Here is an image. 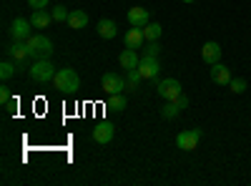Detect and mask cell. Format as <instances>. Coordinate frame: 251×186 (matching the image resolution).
Wrapping results in <instances>:
<instances>
[{
  "label": "cell",
  "instance_id": "cell-1",
  "mask_svg": "<svg viewBox=\"0 0 251 186\" xmlns=\"http://www.w3.org/2000/svg\"><path fill=\"white\" fill-rule=\"evenodd\" d=\"M53 83H55V88L60 93H75L80 88V78L73 68H60L55 73V78H53Z\"/></svg>",
  "mask_w": 251,
  "mask_h": 186
},
{
  "label": "cell",
  "instance_id": "cell-2",
  "mask_svg": "<svg viewBox=\"0 0 251 186\" xmlns=\"http://www.w3.org/2000/svg\"><path fill=\"white\" fill-rule=\"evenodd\" d=\"M30 78L35 83H48V80L55 78V66L50 63L48 58H38L35 63L30 66Z\"/></svg>",
  "mask_w": 251,
  "mask_h": 186
},
{
  "label": "cell",
  "instance_id": "cell-3",
  "mask_svg": "<svg viewBox=\"0 0 251 186\" xmlns=\"http://www.w3.org/2000/svg\"><path fill=\"white\" fill-rule=\"evenodd\" d=\"M28 48H30V58H50L53 53V43L48 35H30L28 38Z\"/></svg>",
  "mask_w": 251,
  "mask_h": 186
},
{
  "label": "cell",
  "instance_id": "cell-4",
  "mask_svg": "<svg viewBox=\"0 0 251 186\" xmlns=\"http://www.w3.org/2000/svg\"><path fill=\"white\" fill-rule=\"evenodd\" d=\"M100 88L106 96H113V93H123L126 91V78L118 76V73H103L100 78Z\"/></svg>",
  "mask_w": 251,
  "mask_h": 186
},
{
  "label": "cell",
  "instance_id": "cell-5",
  "mask_svg": "<svg viewBox=\"0 0 251 186\" xmlns=\"http://www.w3.org/2000/svg\"><path fill=\"white\" fill-rule=\"evenodd\" d=\"M156 91H158V96L166 98V101H176V98L181 96V83H178L176 78H163V80H158Z\"/></svg>",
  "mask_w": 251,
  "mask_h": 186
},
{
  "label": "cell",
  "instance_id": "cell-6",
  "mask_svg": "<svg viewBox=\"0 0 251 186\" xmlns=\"http://www.w3.org/2000/svg\"><path fill=\"white\" fill-rule=\"evenodd\" d=\"M199 141H201V131H199V129H194V131H181V133L176 136V146H178L181 151H194V149L199 146Z\"/></svg>",
  "mask_w": 251,
  "mask_h": 186
},
{
  "label": "cell",
  "instance_id": "cell-7",
  "mask_svg": "<svg viewBox=\"0 0 251 186\" xmlns=\"http://www.w3.org/2000/svg\"><path fill=\"white\" fill-rule=\"evenodd\" d=\"M30 28H33L30 20H25V18H15V20H13V26H10V35H13V40H28V38L33 35Z\"/></svg>",
  "mask_w": 251,
  "mask_h": 186
},
{
  "label": "cell",
  "instance_id": "cell-8",
  "mask_svg": "<svg viewBox=\"0 0 251 186\" xmlns=\"http://www.w3.org/2000/svg\"><path fill=\"white\" fill-rule=\"evenodd\" d=\"M8 55L15 60V63H25L30 58V48H28V40H15V43L8 48Z\"/></svg>",
  "mask_w": 251,
  "mask_h": 186
},
{
  "label": "cell",
  "instance_id": "cell-9",
  "mask_svg": "<svg viewBox=\"0 0 251 186\" xmlns=\"http://www.w3.org/2000/svg\"><path fill=\"white\" fill-rule=\"evenodd\" d=\"M138 71L143 78H156L161 73V66H158V58H149V55H141V63H138Z\"/></svg>",
  "mask_w": 251,
  "mask_h": 186
},
{
  "label": "cell",
  "instance_id": "cell-10",
  "mask_svg": "<svg viewBox=\"0 0 251 186\" xmlns=\"http://www.w3.org/2000/svg\"><path fill=\"white\" fill-rule=\"evenodd\" d=\"M118 63H121V68H126V71L138 68L141 55H138V51H136V48H128V46H126V51H121V55H118Z\"/></svg>",
  "mask_w": 251,
  "mask_h": 186
},
{
  "label": "cell",
  "instance_id": "cell-11",
  "mask_svg": "<svg viewBox=\"0 0 251 186\" xmlns=\"http://www.w3.org/2000/svg\"><path fill=\"white\" fill-rule=\"evenodd\" d=\"M201 58L206 60L208 66L219 63V60H221V46L216 43V40H208V43H203V48H201Z\"/></svg>",
  "mask_w": 251,
  "mask_h": 186
},
{
  "label": "cell",
  "instance_id": "cell-12",
  "mask_svg": "<svg viewBox=\"0 0 251 186\" xmlns=\"http://www.w3.org/2000/svg\"><path fill=\"white\" fill-rule=\"evenodd\" d=\"M113 133H116V129L111 126V123H96V129H93V141L96 143H111L113 141Z\"/></svg>",
  "mask_w": 251,
  "mask_h": 186
},
{
  "label": "cell",
  "instance_id": "cell-13",
  "mask_svg": "<svg viewBox=\"0 0 251 186\" xmlns=\"http://www.w3.org/2000/svg\"><path fill=\"white\" fill-rule=\"evenodd\" d=\"M211 80L216 86H228V83H231V73H228V68L221 63V60L211 66Z\"/></svg>",
  "mask_w": 251,
  "mask_h": 186
},
{
  "label": "cell",
  "instance_id": "cell-14",
  "mask_svg": "<svg viewBox=\"0 0 251 186\" xmlns=\"http://www.w3.org/2000/svg\"><path fill=\"white\" fill-rule=\"evenodd\" d=\"M128 23L133 26V28H146V26H149L151 23V20H149V10H146V8H131L128 10Z\"/></svg>",
  "mask_w": 251,
  "mask_h": 186
},
{
  "label": "cell",
  "instance_id": "cell-15",
  "mask_svg": "<svg viewBox=\"0 0 251 186\" xmlns=\"http://www.w3.org/2000/svg\"><path fill=\"white\" fill-rule=\"evenodd\" d=\"M96 30H98V35H100V38H106V40H111V38H116V35H118V26H116V20H111V18L98 20Z\"/></svg>",
  "mask_w": 251,
  "mask_h": 186
},
{
  "label": "cell",
  "instance_id": "cell-16",
  "mask_svg": "<svg viewBox=\"0 0 251 186\" xmlns=\"http://www.w3.org/2000/svg\"><path fill=\"white\" fill-rule=\"evenodd\" d=\"M143 40H146V35H143V28H133V26H131V30L126 33V46L138 51V48L143 46Z\"/></svg>",
  "mask_w": 251,
  "mask_h": 186
},
{
  "label": "cell",
  "instance_id": "cell-17",
  "mask_svg": "<svg viewBox=\"0 0 251 186\" xmlns=\"http://www.w3.org/2000/svg\"><path fill=\"white\" fill-rule=\"evenodd\" d=\"M30 23H33V28H48L50 23H53V15L48 13V10H33V18H30Z\"/></svg>",
  "mask_w": 251,
  "mask_h": 186
},
{
  "label": "cell",
  "instance_id": "cell-18",
  "mask_svg": "<svg viewBox=\"0 0 251 186\" xmlns=\"http://www.w3.org/2000/svg\"><path fill=\"white\" fill-rule=\"evenodd\" d=\"M68 26H71L73 30L86 28V26H88V13H86V10H73V13L68 15Z\"/></svg>",
  "mask_w": 251,
  "mask_h": 186
},
{
  "label": "cell",
  "instance_id": "cell-19",
  "mask_svg": "<svg viewBox=\"0 0 251 186\" xmlns=\"http://www.w3.org/2000/svg\"><path fill=\"white\" fill-rule=\"evenodd\" d=\"M141 80H143V76H141V71H138V68L126 71V91L136 93V91H138V86H141Z\"/></svg>",
  "mask_w": 251,
  "mask_h": 186
},
{
  "label": "cell",
  "instance_id": "cell-20",
  "mask_svg": "<svg viewBox=\"0 0 251 186\" xmlns=\"http://www.w3.org/2000/svg\"><path fill=\"white\" fill-rule=\"evenodd\" d=\"M108 108L116 111V113L126 111V98H123V93H113V96H108Z\"/></svg>",
  "mask_w": 251,
  "mask_h": 186
},
{
  "label": "cell",
  "instance_id": "cell-21",
  "mask_svg": "<svg viewBox=\"0 0 251 186\" xmlns=\"http://www.w3.org/2000/svg\"><path fill=\"white\" fill-rule=\"evenodd\" d=\"M181 111H183V108L178 106L176 101H169V103H166V106L161 108V116H163V118H176Z\"/></svg>",
  "mask_w": 251,
  "mask_h": 186
},
{
  "label": "cell",
  "instance_id": "cell-22",
  "mask_svg": "<svg viewBox=\"0 0 251 186\" xmlns=\"http://www.w3.org/2000/svg\"><path fill=\"white\" fill-rule=\"evenodd\" d=\"M18 63H13V60H3V63H0V78H3V80H8V78H13L15 76V68Z\"/></svg>",
  "mask_w": 251,
  "mask_h": 186
},
{
  "label": "cell",
  "instance_id": "cell-23",
  "mask_svg": "<svg viewBox=\"0 0 251 186\" xmlns=\"http://www.w3.org/2000/svg\"><path fill=\"white\" fill-rule=\"evenodd\" d=\"M161 30H163V28H161L158 23H149V26L143 28V35H146V40H158V38H161Z\"/></svg>",
  "mask_w": 251,
  "mask_h": 186
},
{
  "label": "cell",
  "instance_id": "cell-24",
  "mask_svg": "<svg viewBox=\"0 0 251 186\" xmlns=\"http://www.w3.org/2000/svg\"><path fill=\"white\" fill-rule=\"evenodd\" d=\"M158 53H161V46H158V40H149V46L143 48V53H141V55H149V58H158Z\"/></svg>",
  "mask_w": 251,
  "mask_h": 186
},
{
  "label": "cell",
  "instance_id": "cell-25",
  "mask_svg": "<svg viewBox=\"0 0 251 186\" xmlns=\"http://www.w3.org/2000/svg\"><path fill=\"white\" fill-rule=\"evenodd\" d=\"M50 15H53V20H55V23H60V20H68V8H63V5H55L53 10H50Z\"/></svg>",
  "mask_w": 251,
  "mask_h": 186
},
{
  "label": "cell",
  "instance_id": "cell-26",
  "mask_svg": "<svg viewBox=\"0 0 251 186\" xmlns=\"http://www.w3.org/2000/svg\"><path fill=\"white\" fill-rule=\"evenodd\" d=\"M234 93H246V78H231V83H228Z\"/></svg>",
  "mask_w": 251,
  "mask_h": 186
},
{
  "label": "cell",
  "instance_id": "cell-27",
  "mask_svg": "<svg viewBox=\"0 0 251 186\" xmlns=\"http://www.w3.org/2000/svg\"><path fill=\"white\" fill-rule=\"evenodd\" d=\"M50 3V0H28V5L33 8V10H40V8H46Z\"/></svg>",
  "mask_w": 251,
  "mask_h": 186
},
{
  "label": "cell",
  "instance_id": "cell-28",
  "mask_svg": "<svg viewBox=\"0 0 251 186\" xmlns=\"http://www.w3.org/2000/svg\"><path fill=\"white\" fill-rule=\"evenodd\" d=\"M8 101H10V88H8V86H3V88H0V103L5 106Z\"/></svg>",
  "mask_w": 251,
  "mask_h": 186
},
{
  "label": "cell",
  "instance_id": "cell-29",
  "mask_svg": "<svg viewBox=\"0 0 251 186\" xmlns=\"http://www.w3.org/2000/svg\"><path fill=\"white\" fill-rule=\"evenodd\" d=\"M176 103H178V106H181V108H186V106H188V98H186V96L181 93V96L176 98Z\"/></svg>",
  "mask_w": 251,
  "mask_h": 186
},
{
  "label": "cell",
  "instance_id": "cell-30",
  "mask_svg": "<svg viewBox=\"0 0 251 186\" xmlns=\"http://www.w3.org/2000/svg\"><path fill=\"white\" fill-rule=\"evenodd\" d=\"M183 3H196V0H183Z\"/></svg>",
  "mask_w": 251,
  "mask_h": 186
}]
</instances>
